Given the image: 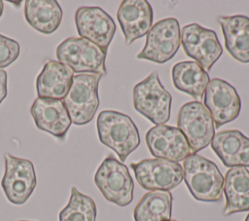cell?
I'll return each mask as SVG.
<instances>
[{"label": "cell", "mask_w": 249, "mask_h": 221, "mask_svg": "<svg viewBox=\"0 0 249 221\" xmlns=\"http://www.w3.org/2000/svg\"><path fill=\"white\" fill-rule=\"evenodd\" d=\"M18 221H30V220H18Z\"/></svg>", "instance_id": "cell-30"}, {"label": "cell", "mask_w": 249, "mask_h": 221, "mask_svg": "<svg viewBox=\"0 0 249 221\" xmlns=\"http://www.w3.org/2000/svg\"><path fill=\"white\" fill-rule=\"evenodd\" d=\"M180 43L185 54L209 71L223 54L215 31L197 23L185 25L180 32Z\"/></svg>", "instance_id": "cell-11"}, {"label": "cell", "mask_w": 249, "mask_h": 221, "mask_svg": "<svg viewBox=\"0 0 249 221\" xmlns=\"http://www.w3.org/2000/svg\"><path fill=\"white\" fill-rule=\"evenodd\" d=\"M223 192L226 198L224 215L249 211V170L244 166L229 168L224 177Z\"/></svg>", "instance_id": "cell-20"}, {"label": "cell", "mask_w": 249, "mask_h": 221, "mask_svg": "<svg viewBox=\"0 0 249 221\" xmlns=\"http://www.w3.org/2000/svg\"><path fill=\"white\" fill-rule=\"evenodd\" d=\"M153 9L146 0H124L119 6L117 18L126 45L148 34L153 23Z\"/></svg>", "instance_id": "cell-15"}, {"label": "cell", "mask_w": 249, "mask_h": 221, "mask_svg": "<svg viewBox=\"0 0 249 221\" xmlns=\"http://www.w3.org/2000/svg\"><path fill=\"white\" fill-rule=\"evenodd\" d=\"M100 142L112 149L124 163L140 144L139 131L129 116L114 110H104L96 121Z\"/></svg>", "instance_id": "cell-1"}, {"label": "cell", "mask_w": 249, "mask_h": 221, "mask_svg": "<svg viewBox=\"0 0 249 221\" xmlns=\"http://www.w3.org/2000/svg\"><path fill=\"white\" fill-rule=\"evenodd\" d=\"M177 128L186 137L192 154L206 148L215 135L212 116L200 101H190L180 108Z\"/></svg>", "instance_id": "cell-7"}, {"label": "cell", "mask_w": 249, "mask_h": 221, "mask_svg": "<svg viewBox=\"0 0 249 221\" xmlns=\"http://www.w3.org/2000/svg\"><path fill=\"white\" fill-rule=\"evenodd\" d=\"M94 183L103 197L118 206H126L133 200V179L127 166L109 154L94 174Z\"/></svg>", "instance_id": "cell-4"}, {"label": "cell", "mask_w": 249, "mask_h": 221, "mask_svg": "<svg viewBox=\"0 0 249 221\" xmlns=\"http://www.w3.org/2000/svg\"><path fill=\"white\" fill-rule=\"evenodd\" d=\"M36 127L54 137L63 139L72 124L62 100L37 97L31 108Z\"/></svg>", "instance_id": "cell-16"}, {"label": "cell", "mask_w": 249, "mask_h": 221, "mask_svg": "<svg viewBox=\"0 0 249 221\" xmlns=\"http://www.w3.org/2000/svg\"><path fill=\"white\" fill-rule=\"evenodd\" d=\"M211 148L223 165L229 168L249 166V138L237 129L215 133Z\"/></svg>", "instance_id": "cell-17"}, {"label": "cell", "mask_w": 249, "mask_h": 221, "mask_svg": "<svg viewBox=\"0 0 249 221\" xmlns=\"http://www.w3.org/2000/svg\"><path fill=\"white\" fill-rule=\"evenodd\" d=\"M4 159L5 172L1 187L10 203L17 205L23 204L32 195L37 184L33 163L9 153L5 154Z\"/></svg>", "instance_id": "cell-10"}, {"label": "cell", "mask_w": 249, "mask_h": 221, "mask_svg": "<svg viewBox=\"0 0 249 221\" xmlns=\"http://www.w3.org/2000/svg\"><path fill=\"white\" fill-rule=\"evenodd\" d=\"M136 181L148 191H170L183 180V167L179 163L164 159H145L131 163Z\"/></svg>", "instance_id": "cell-9"}, {"label": "cell", "mask_w": 249, "mask_h": 221, "mask_svg": "<svg viewBox=\"0 0 249 221\" xmlns=\"http://www.w3.org/2000/svg\"><path fill=\"white\" fill-rule=\"evenodd\" d=\"M106 54L93 43L81 38L70 37L56 48L57 61L67 65L73 73L106 75Z\"/></svg>", "instance_id": "cell-6"}, {"label": "cell", "mask_w": 249, "mask_h": 221, "mask_svg": "<svg viewBox=\"0 0 249 221\" xmlns=\"http://www.w3.org/2000/svg\"><path fill=\"white\" fill-rule=\"evenodd\" d=\"M100 74L83 73L73 76L71 86L62 99L71 122L77 126L89 123L99 106Z\"/></svg>", "instance_id": "cell-3"}, {"label": "cell", "mask_w": 249, "mask_h": 221, "mask_svg": "<svg viewBox=\"0 0 249 221\" xmlns=\"http://www.w3.org/2000/svg\"><path fill=\"white\" fill-rule=\"evenodd\" d=\"M182 167L183 179L196 201L215 203L222 199L224 176L214 162L191 154L184 160Z\"/></svg>", "instance_id": "cell-2"}, {"label": "cell", "mask_w": 249, "mask_h": 221, "mask_svg": "<svg viewBox=\"0 0 249 221\" xmlns=\"http://www.w3.org/2000/svg\"><path fill=\"white\" fill-rule=\"evenodd\" d=\"M75 24L81 38L93 43L107 53L116 32V24L103 9L96 6L78 8L75 13Z\"/></svg>", "instance_id": "cell-12"}, {"label": "cell", "mask_w": 249, "mask_h": 221, "mask_svg": "<svg viewBox=\"0 0 249 221\" xmlns=\"http://www.w3.org/2000/svg\"><path fill=\"white\" fill-rule=\"evenodd\" d=\"M244 221H249V213H248V215L246 216V218H245V220Z\"/></svg>", "instance_id": "cell-28"}, {"label": "cell", "mask_w": 249, "mask_h": 221, "mask_svg": "<svg viewBox=\"0 0 249 221\" xmlns=\"http://www.w3.org/2000/svg\"><path fill=\"white\" fill-rule=\"evenodd\" d=\"M172 195L168 191H150L136 204L134 221H168L171 219Z\"/></svg>", "instance_id": "cell-23"}, {"label": "cell", "mask_w": 249, "mask_h": 221, "mask_svg": "<svg viewBox=\"0 0 249 221\" xmlns=\"http://www.w3.org/2000/svg\"><path fill=\"white\" fill-rule=\"evenodd\" d=\"M203 102L212 116L215 129L235 120L241 109V100L236 90L227 81L218 78L209 82Z\"/></svg>", "instance_id": "cell-13"}, {"label": "cell", "mask_w": 249, "mask_h": 221, "mask_svg": "<svg viewBox=\"0 0 249 221\" xmlns=\"http://www.w3.org/2000/svg\"><path fill=\"white\" fill-rule=\"evenodd\" d=\"M3 9H4L3 1H1V0H0V18H1V16H2V14H3Z\"/></svg>", "instance_id": "cell-27"}, {"label": "cell", "mask_w": 249, "mask_h": 221, "mask_svg": "<svg viewBox=\"0 0 249 221\" xmlns=\"http://www.w3.org/2000/svg\"><path fill=\"white\" fill-rule=\"evenodd\" d=\"M8 92V75L4 69H0V103L7 96Z\"/></svg>", "instance_id": "cell-26"}, {"label": "cell", "mask_w": 249, "mask_h": 221, "mask_svg": "<svg viewBox=\"0 0 249 221\" xmlns=\"http://www.w3.org/2000/svg\"><path fill=\"white\" fill-rule=\"evenodd\" d=\"M172 97L161 85L159 74L153 71L133 88L134 109L156 126L170 120Z\"/></svg>", "instance_id": "cell-5"}, {"label": "cell", "mask_w": 249, "mask_h": 221, "mask_svg": "<svg viewBox=\"0 0 249 221\" xmlns=\"http://www.w3.org/2000/svg\"><path fill=\"white\" fill-rule=\"evenodd\" d=\"M73 76V71L67 65L49 60L36 78L38 97L62 100L69 91Z\"/></svg>", "instance_id": "cell-18"}, {"label": "cell", "mask_w": 249, "mask_h": 221, "mask_svg": "<svg viewBox=\"0 0 249 221\" xmlns=\"http://www.w3.org/2000/svg\"><path fill=\"white\" fill-rule=\"evenodd\" d=\"M218 22L229 54L239 62H249V18L242 15L219 17Z\"/></svg>", "instance_id": "cell-19"}, {"label": "cell", "mask_w": 249, "mask_h": 221, "mask_svg": "<svg viewBox=\"0 0 249 221\" xmlns=\"http://www.w3.org/2000/svg\"><path fill=\"white\" fill-rule=\"evenodd\" d=\"M180 32L176 18H167L159 20L148 32L145 46L136 57L159 64L170 60L180 47Z\"/></svg>", "instance_id": "cell-8"}, {"label": "cell", "mask_w": 249, "mask_h": 221, "mask_svg": "<svg viewBox=\"0 0 249 221\" xmlns=\"http://www.w3.org/2000/svg\"><path fill=\"white\" fill-rule=\"evenodd\" d=\"M63 13L55 0H26L24 3V18L35 30L52 34L60 25Z\"/></svg>", "instance_id": "cell-22"}, {"label": "cell", "mask_w": 249, "mask_h": 221, "mask_svg": "<svg viewBox=\"0 0 249 221\" xmlns=\"http://www.w3.org/2000/svg\"><path fill=\"white\" fill-rule=\"evenodd\" d=\"M147 147L155 158L179 163L192 154L189 143L178 128L159 125L146 133Z\"/></svg>", "instance_id": "cell-14"}, {"label": "cell", "mask_w": 249, "mask_h": 221, "mask_svg": "<svg viewBox=\"0 0 249 221\" xmlns=\"http://www.w3.org/2000/svg\"><path fill=\"white\" fill-rule=\"evenodd\" d=\"M96 214L94 201L73 186L68 203L60 210L58 219L59 221H95Z\"/></svg>", "instance_id": "cell-24"}, {"label": "cell", "mask_w": 249, "mask_h": 221, "mask_svg": "<svg viewBox=\"0 0 249 221\" xmlns=\"http://www.w3.org/2000/svg\"><path fill=\"white\" fill-rule=\"evenodd\" d=\"M19 55L18 41L0 34V69L8 67Z\"/></svg>", "instance_id": "cell-25"}, {"label": "cell", "mask_w": 249, "mask_h": 221, "mask_svg": "<svg viewBox=\"0 0 249 221\" xmlns=\"http://www.w3.org/2000/svg\"><path fill=\"white\" fill-rule=\"evenodd\" d=\"M171 76L173 86L178 91L190 94L196 101L203 98L210 82L207 71L196 61H181L174 64Z\"/></svg>", "instance_id": "cell-21"}, {"label": "cell", "mask_w": 249, "mask_h": 221, "mask_svg": "<svg viewBox=\"0 0 249 221\" xmlns=\"http://www.w3.org/2000/svg\"><path fill=\"white\" fill-rule=\"evenodd\" d=\"M168 221H177V220H175V219H170V220H168Z\"/></svg>", "instance_id": "cell-29"}]
</instances>
